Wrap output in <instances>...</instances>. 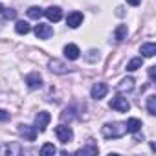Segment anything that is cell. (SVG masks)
I'll use <instances>...</instances> for the list:
<instances>
[{"label": "cell", "instance_id": "obj_1", "mask_svg": "<svg viewBox=\"0 0 156 156\" xmlns=\"http://www.w3.org/2000/svg\"><path fill=\"white\" fill-rule=\"evenodd\" d=\"M125 132H127V127H125V123H119V121L107 123V125H103V129H101V134H103V138H107V140L121 138Z\"/></svg>", "mask_w": 156, "mask_h": 156}, {"label": "cell", "instance_id": "obj_2", "mask_svg": "<svg viewBox=\"0 0 156 156\" xmlns=\"http://www.w3.org/2000/svg\"><path fill=\"white\" fill-rule=\"evenodd\" d=\"M55 136H57V140H59L61 143H70V141L73 140V132H72V129L66 127V125L55 127Z\"/></svg>", "mask_w": 156, "mask_h": 156}, {"label": "cell", "instance_id": "obj_3", "mask_svg": "<svg viewBox=\"0 0 156 156\" xmlns=\"http://www.w3.org/2000/svg\"><path fill=\"white\" fill-rule=\"evenodd\" d=\"M50 119H51L50 112H46V110L39 112V114L35 116V129H37V132H44L46 127H48V123H50Z\"/></svg>", "mask_w": 156, "mask_h": 156}, {"label": "cell", "instance_id": "obj_4", "mask_svg": "<svg viewBox=\"0 0 156 156\" xmlns=\"http://www.w3.org/2000/svg\"><path fill=\"white\" fill-rule=\"evenodd\" d=\"M35 35H37V39H42V41H46V39H50L51 35H53V28L50 26V24H37L35 26Z\"/></svg>", "mask_w": 156, "mask_h": 156}, {"label": "cell", "instance_id": "obj_5", "mask_svg": "<svg viewBox=\"0 0 156 156\" xmlns=\"http://www.w3.org/2000/svg\"><path fill=\"white\" fill-rule=\"evenodd\" d=\"M110 108H112V110H118V112H129V108H130V103H129L125 98H121V96H116V98L110 101Z\"/></svg>", "mask_w": 156, "mask_h": 156}, {"label": "cell", "instance_id": "obj_6", "mask_svg": "<svg viewBox=\"0 0 156 156\" xmlns=\"http://www.w3.org/2000/svg\"><path fill=\"white\" fill-rule=\"evenodd\" d=\"M19 134H20V136H24L28 141H35V138H37V129H35V127H31V125L20 123V125H19Z\"/></svg>", "mask_w": 156, "mask_h": 156}, {"label": "cell", "instance_id": "obj_7", "mask_svg": "<svg viewBox=\"0 0 156 156\" xmlns=\"http://www.w3.org/2000/svg\"><path fill=\"white\" fill-rule=\"evenodd\" d=\"M26 85H28L31 90L41 88V87H42V77H41V73H39V72H31V73H28V75H26Z\"/></svg>", "mask_w": 156, "mask_h": 156}, {"label": "cell", "instance_id": "obj_8", "mask_svg": "<svg viewBox=\"0 0 156 156\" xmlns=\"http://www.w3.org/2000/svg\"><path fill=\"white\" fill-rule=\"evenodd\" d=\"M83 20H85V17H83V13H79V11H72V13H68V17H66V24H68L70 28H79V26L83 24Z\"/></svg>", "mask_w": 156, "mask_h": 156}, {"label": "cell", "instance_id": "obj_9", "mask_svg": "<svg viewBox=\"0 0 156 156\" xmlns=\"http://www.w3.org/2000/svg\"><path fill=\"white\" fill-rule=\"evenodd\" d=\"M44 15L48 17L50 22H59L62 19V9L59 6H50L48 9H44Z\"/></svg>", "mask_w": 156, "mask_h": 156}, {"label": "cell", "instance_id": "obj_10", "mask_svg": "<svg viewBox=\"0 0 156 156\" xmlns=\"http://www.w3.org/2000/svg\"><path fill=\"white\" fill-rule=\"evenodd\" d=\"M107 92H108V87H107V83H96L94 87H92V98L94 99H103L105 96H107Z\"/></svg>", "mask_w": 156, "mask_h": 156}, {"label": "cell", "instance_id": "obj_11", "mask_svg": "<svg viewBox=\"0 0 156 156\" xmlns=\"http://www.w3.org/2000/svg\"><path fill=\"white\" fill-rule=\"evenodd\" d=\"M62 51H64V57H66V59H70V61H75V59H79V55H81L79 48H77L75 44H66Z\"/></svg>", "mask_w": 156, "mask_h": 156}, {"label": "cell", "instance_id": "obj_12", "mask_svg": "<svg viewBox=\"0 0 156 156\" xmlns=\"http://www.w3.org/2000/svg\"><path fill=\"white\" fill-rule=\"evenodd\" d=\"M48 66H50V70H51V72H55V73H68V72H70V68H68L66 64H62L61 61H57V59L50 61V62H48Z\"/></svg>", "mask_w": 156, "mask_h": 156}, {"label": "cell", "instance_id": "obj_13", "mask_svg": "<svg viewBox=\"0 0 156 156\" xmlns=\"http://www.w3.org/2000/svg\"><path fill=\"white\" fill-rule=\"evenodd\" d=\"M125 127H127V132L138 134V132L141 130V121H140L138 118H129V119H127V123H125Z\"/></svg>", "mask_w": 156, "mask_h": 156}, {"label": "cell", "instance_id": "obj_14", "mask_svg": "<svg viewBox=\"0 0 156 156\" xmlns=\"http://www.w3.org/2000/svg\"><path fill=\"white\" fill-rule=\"evenodd\" d=\"M98 145L94 143V141H88V145L87 147H83V149H79V151H75V154H79V156H83V154H98Z\"/></svg>", "mask_w": 156, "mask_h": 156}, {"label": "cell", "instance_id": "obj_15", "mask_svg": "<svg viewBox=\"0 0 156 156\" xmlns=\"http://www.w3.org/2000/svg\"><path fill=\"white\" fill-rule=\"evenodd\" d=\"M140 51L143 53V57H154V53H156V44H154V42H145V44H141Z\"/></svg>", "mask_w": 156, "mask_h": 156}, {"label": "cell", "instance_id": "obj_16", "mask_svg": "<svg viewBox=\"0 0 156 156\" xmlns=\"http://www.w3.org/2000/svg\"><path fill=\"white\" fill-rule=\"evenodd\" d=\"M132 88H134V79L132 77H125V79H121V83L118 85L119 92H130Z\"/></svg>", "mask_w": 156, "mask_h": 156}, {"label": "cell", "instance_id": "obj_17", "mask_svg": "<svg viewBox=\"0 0 156 156\" xmlns=\"http://www.w3.org/2000/svg\"><path fill=\"white\" fill-rule=\"evenodd\" d=\"M127 33H129L127 26H125V24H119V26L116 28V31H114V39H116L118 42H121V41L127 39Z\"/></svg>", "mask_w": 156, "mask_h": 156}, {"label": "cell", "instance_id": "obj_18", "mask_svg": "<svg viewBox=\"0 0 156 156\" xmlns=\"http://www.w3.org/2000/svg\"><path fill=\"white\" fill-rule=\"evenodd\" d=\"M42 15H44V9L39 8V6H31V8L28 9V17H30V19H37V20H39Z\"/></svg>", "mask_w": 156, "mask_h": 156}, {"label": "cell", "instance_id": "obj_19", "mask_svg": "<svg viewBox=\"0 0 156 156\" xmlns=\"http://www.w3.org/2000/svg\"><path fill=\"white\" fill-rule=\"evenodd\" d=\"M30 24L28 22H24V20H19L17 24H15V31L19 33V35H26V33H30Z\"/></svg>", "mask_w": 156, "mask_h": 156}, {"label": "cell", "instance_id": "obj_20", "mask_svg": "<svg viewBox=\"0 0 156 156\" xmlns=\"http://www.w3.org/2000/svg\"><path fill=\"white\" fill-rule=\"evenodd\" d=\"M141 64H143V59H141V57H134V59H130V61L127 62V70H129V72H134V70L141 68Z\"/></svg>", "mask_w": 156, "mask_h": 156}, {"label": "cell", "instance_id": "obj_21", "mask_svg": "<svg viewBox=\"0 0 156 156\" xmlns=\"http://www.w3.org/2000/svg\"><path fill=\"white\" fill-rule=\"evenodd\" d=\"M55 152H57V149H55L53 143H44L42 149H41V156H53Z\"/></svg>", "mask_w": 156, "mask_h": 156}, {"label": "cell", "instance_id": "obj_22", "mask_svg": "<svg viewBox=\"0 0 156 156\" xmlns=\"http://www.w3.org/2000/svg\"><path fill=\"white\" fill-rule=\"evenodd\" d=\"M147 110H149L151 116L156 114V96H149L147 98Z\"/></svg>", "mask_w": 156, "mask_h": 156}, {"label": "cell", "instance_id": "obj_23", "mask_svg": "<svg viewBox=\"0 0 156 156\" xmlns=\"http://www.w3.org/2000/svg\"><path fill=\"white\" fill-rule=\"evenodd\" d=\"M2 13H4V19H15L17 17V11L15 9H2Z\"/></svg>", "mask_w": 156, "mask_h": 156}, {"label": "cell", "instance_id": "obj_24", "mask_svg": "<svg viewBox=\"0 0 156 156\" xmlns=\"http://www.w3.org/2000/svg\"><path fill=\"white\" fill-rule=\"evenodd\" d=\"M6 152H8V154H20V147H19V145H11V147L8 145V147H6Z\"/></svg>", "mask_w": 156, "mask_h": 156}, {"label": "cell", "instance_id": "obj_25", "mask_svg": "<svg viewBox=\"0 0 156 156\" xmlns=\"http://www.w3.org/2000/svg\"><path fill=\"white\" fill-rule=\"evenodd\" d=\"M9 119H11V114L0 108V121H9Z\"/></svg>", "mask_w": 156, "mask_h": 156}, {"label": "cell", "instance_id": "obj_26", "mask_svg": "<svg viewBox=\"0 0 156 156\" xmlns=\"http://www.w3.org/2000/svg\"><path fill=\"white\" fill-rule=\"evenodd\" d=\"M149 77H151V81H154V66L149 68Z\"/></svg>", "mask_w": 156, "mask_h": 156}, {"label": "cell", "instance_id": "obj_27", "mask_svg": "<svg viewBox=\"0 0 156 156\" xmlns=\"http://www.w3.org/2000/svg\"><path fill=\"white\" fill-rule=\"evenodd\" d=\"M141 2V0H127V4H130V6H138Z\"/></svg>", "mask_w": 156, "mask_h": 156}, {"label": "cell", "instance_id": "obj_28", "mask_svg": "<svg viewBox=\"0 0 156 156\" xmlns=\"http://www.w3.org/2000/svg\"><path fill=\"white\" fill-rule=\"evenodd\" d=\"M2 9H4V8H2V4H0V13H2Z\"/></svg>", "mask_w": 156, "mask_h": 156}]
</instances>
